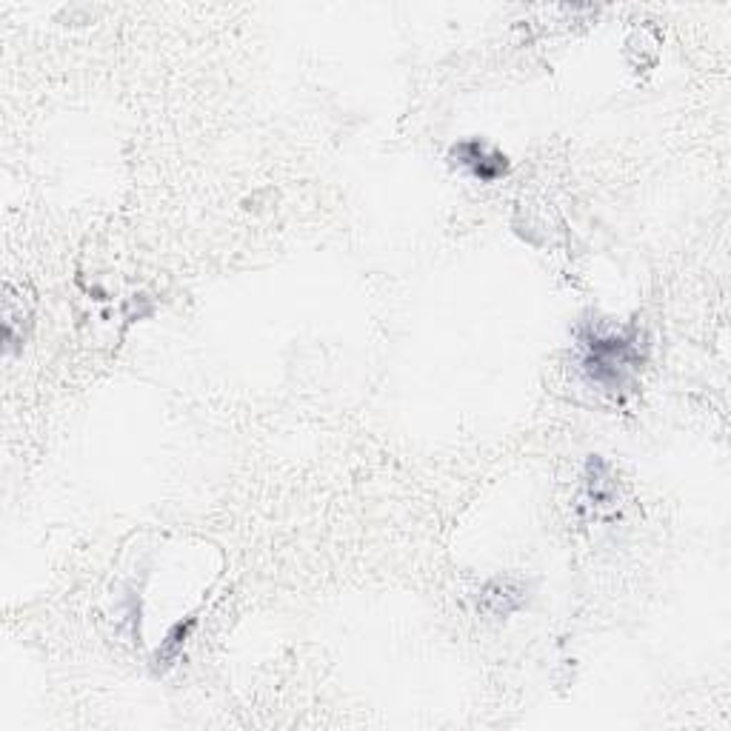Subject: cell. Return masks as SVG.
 I'll return each instance as SVG.
<instances>
[{"instance_id":"obj_2","label":"cell","mask_w":731,"mask_h":731,"mask_svg":"<svg viewBox=\"0 0 731 731\" xmlns=\"http://www.w3.org/2000/svg\"><path fill=\"white\" fill-rule=\"evenodd\" d=\"M455 155L460 158V163H466L472 172H475L480 180H494L497 175H503L506 172V158L503 155H497V152H489L483 143H463V146H457Z\"/></svg>"},{"instance_id":"obj_3","label":"cell","mask_w":731,"mask_h":731,"mask_svg":"<svg viewBox=\"0 0 731 731\" xmlns=\"http://www.w3.org/2000/svg\"><path fill=\"white\" fill-rule=\"evenodd\" d=\"M192 626H195V617H189L186 623H178L172 632L166 634V640L160 643V649H158V666H169L175 657H178L180 652H183V643H186V637H189V632H192Z\"/></svg>"},{"instance_id":"obj_1","label":"cell","mask_w":731,"mask_h":731,"mask_svg":"<svg viewBox=\"0 0 731 731\" xmlns=\"http://www.w3.org/2000/svg\"><path fill=\"white\" fill-rule=\"evenodd\" d=\"M632 343L623 337H600L594 335L589 340V357H586V369L597 383L603 386H620L626 372L634 366Z\"/></svg>"}]
</instances>
